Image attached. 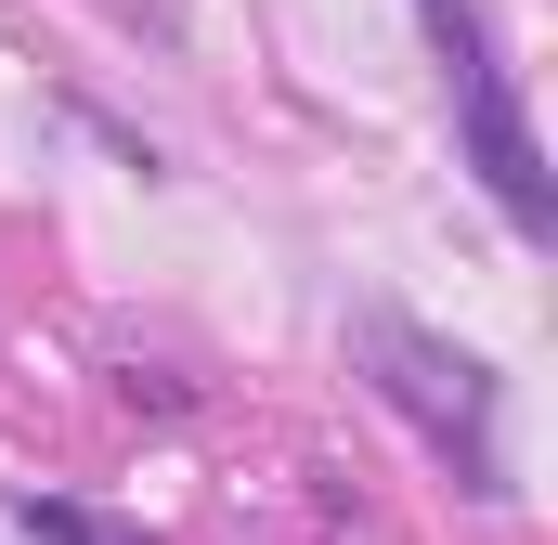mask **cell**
Returning <instances> with one entry per match:
<instances>
[{"mask_svg": "<svg viewBox=\"0 0 558 545\" xmlns=\"http://www.w3.org/2000/svg\"><path fill=\"white\" fill-rule=\"evenodd\" d=\"M351 364L377 377V403H390V415H416V428H428V455H441L481 507H507V455H494V364H481V351H441V338L403 325V312H364V325H351Z\"/></svg>", "mask_w": 558, "mask_h": 545, "instance_id": "cell-1", "label": "cell"}, {"mask_svg": "<svg viewBox=\"0 0 558 545\" xmlns=\"http://www.w3.org/2000/svg\"><path fill=\"white\" fill-rule=\"evenodd\" d=\"M416 13H428V52H441V92H454V131H468V169H481L494 208L546 247L558 234V182H546V143H533V118H520V92H507L481 13H468V0H416Z\"/></svg>", "mask_w": 558, "mask_h": 545, "instance_id": "cell-2", "label": "cell"}, {"mask_svg": "<svg viewBox=\"0 0 558 545\" xmlns=\"http://www.w3.org/2000/svg\"><path fill=\"white\" fill-rule=\"evenodd\" d=\"M13 520H26L39 545H143L131 520H92V507H65V494H13Z\"/></svg>", "mask_w": 558, "mask_h": 545, "instance_id": "cell-3", "label": "cell"}]
</instances>
